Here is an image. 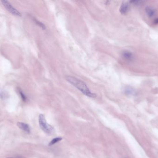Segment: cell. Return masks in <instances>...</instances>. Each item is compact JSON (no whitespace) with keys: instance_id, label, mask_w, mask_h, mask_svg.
I'll return each mask as SVG.
<instances>
[{"instance_id":"cell-1","label":"cell","mask_w":158,"mask_h":158,"mask_svg":"<svg viewBox=\"0 0 158 158\" xmlns=\"http://www.w3.org/2000/svg\"><path fill=\"white\" fill-rule=\"evenodd\" d=\"M66 79L69 83L76 88L85 95L90 98H94L96 97V95L92 93L90 91L86 84L82 81L76 78L70 76H66Z\"/></svg>"},{"instance_id":"cell-2","label":"cell","mask_w":158,"mask_h":158,"mask_svg":"<svg viewBox=\"0 0 158 158\" xmlns=\"http://www.w3.org/2000/svg\"><path fill=\"white\" fill-rule=\"evenodd\" d=\"M38 122H39L40 127L44 132L48 134H51L53 132V127H52L51 125L49 124L47 122L45 117L42 114L40 115L38 118Z\"/></svg>"},{"instance_id":"cell-3","label":"cell","mask_w":158,"mask_h":158,"mask_svg":"<svg viewBox=\"0 0 158 158\" xmlns=\"http://www.w3.org/2000/svg\"><path fill=\"white\" fill-rule=\"evenodd\" d=\"M1 3L5 7V8L13 15H16L17 16H21V13H20L19 11L16 10L15 8L8 1L3 0V1H1Z\"/></svg>"},{"instance_id":"cell-4","label":"cell","mask_w":158,"mask_h":158,"mask_svg":"<svg viewBox=\"0 0 158 158\" xmlns=\"http://www.w3.org/2000/svg\"><path fill=\"white\" fill-rule=\"evenodd\" d=\"M123 92L126 95L129 96H135L137 95L136 91L130 86H126L123 89Z\"/></svg>"},{"instance_id":"cell-5","label":"cell","mask_w":158,"mask_h":158,"mask_svg":"<svg viewBox=\"0 0 158 158\" xmlns=\"http://www.w3.org/2000/svg\"><path fill=\"white\" fill-rule=\"evenodd\" d=\"M130 8V4L128 2H123L120 8V12L122 14H126L129 11Z\"/></svg>"},{"instance_id":"cell-6","label":"cell","mask_w":158,"mask_h":158,"mask_svg":"<svg viewBox=\"0 0 158 158\" xmlns=\"http://www.w3.org/2000/svg\"><path fill=\"white\" fill-rule=\"evenodd\" d=\"M17 125L20 128V129H22L25 132L28 133L30 132V128L27 124L24 123V122H18L17 123Z\"/></svg>"},{"instance_id":"cell-7","label":"cell","mask_w":158,"mask_h":158,"mask_svg":"<svg viewBox=\"0 0 158 158\" xmlns=\"http://www.w3.org/2000/svg\"><path fill=\"white\" fill-rule=\"evenodd\" d=\"M146 13L149 17H153L155 16L156 11L154 8L150 7H147L145 9Z\"/></svg>"},{"instance_id":"cell-8","label":"cell","mask_w":158,"mask_h":158,"mask_svg":"<svg viewBox=\"0 0 158 158\" xmlns=\"http://www.w3.org/2000/svg\"><path fill=\"white\" fill-rule=\"evenodd\" d=\"M123 58L128 61H131L133 59L134 56L131 52L129 51H125L123 53Z\"/></svg>"},{"instance_id":"cell-9","label":"cell","mask_w":158,"mask_h":158,"mask_svg":"<svg viewBox=\"0 0 158 158\" xmlns=\"http://www.w3.org/2000/svg\"><path fill=\"white\" fill-rule=\"evenodd\" d=\"M62 138H59V137H57V138H55L53 139L51 141V142L49 143V146H51L53 145L54 144H56V143H57L58 142L62 140Z\"/></svg>"},{"instance_id":"cell-10","label":"cell","mask_w":158,"mask_h":158,"mask_svg":"<svg viewBox=\"0 0 158 158\" xmlns=\"http://www.w3.org/2000/svg\"><path fill=\"white\" fill-rule=\"evenodd\" d=\"M34 21H35V23L37 24L38 25V26H40V27H41L43 29H44L46 28L45 26H44L43 24L41 23V22H40V21H38L36 20H34Z\"/></svg>"},{"instance_id":"cell-11","label":"cell","mask_w":158,"mask_h":158,"mask_svg":"<svg viewBox=\"0 0 158 158\" xmlns=\"http://www.w3.org/2000/svg\"><path fill=\"white\" fill-rule=\"evenodd\" d=\"M142 1H129V3L133 4L135 5H139L142 4Z\"/></svg>"},{"instance_id":"cell-12","label":"cell","mask_w":158,"mask_h":158,"mask_svg":"<svg viewBox=\"0 0 158 158\" xmlns=\"http://www.w3.org/2000/svg\"><path fill=\"white\" fill-rule=\"evenodd\" d=\"M20 95L21 96V98H22V99L24 100V101H26L27 100V98H26V96L24 95V94H23L22 92L20 91Z\"/></svg>"},{"instance_id":"cell-13","label":"cell","mask_w":158,"mask_h":158,"mask_svg":"<svg viewBox=\"0 0 158 158\" xmlns=\"http://www.w3.org/2000/svg\"><path fill=\"white\" fill-rule=\"evenodd\" d=\"M155 24H158V19H156V20H155Z\"/></svg>"},{"instance_id":"cell-14","label":"cell","mask_w":158,"mask_h":158,"mask_svg":"<svg viewBox=\"0 0 158 158\" xmlns=\"http://www.w3.org/2000/svg\"></svg>"}]
</instances>
